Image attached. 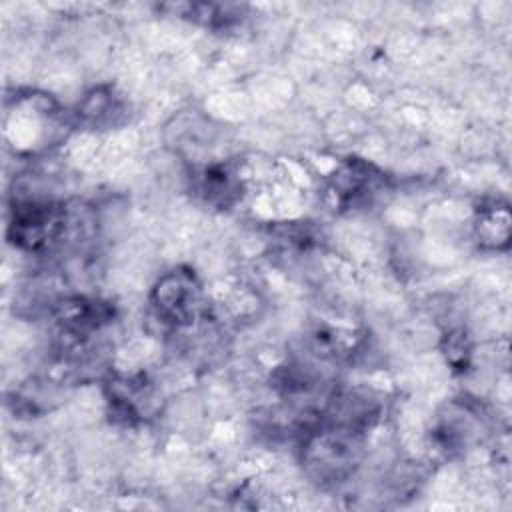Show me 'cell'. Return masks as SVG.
<instances>
[{"label": "cell", "instance_id": "obj_3", "mask_svg": "<svg viewBox=\"0 0 512 512\" xmlns=\"http://www.w3.org/2000/svg\"><path fill=\"white\" fill-rule=\"evenodd\" d=\"M388 190V174L362 158H346L328 176L324 200L334 212H356L372 206Z\"/></svg>", "mask_w": 512, "mask_h": 512}, {"label": "cell", "instance_id": "obj_9", "mask_svg": "<svg viewBox=\"0 0 512 512\" xmlns=\"http://www.w3.org/2000/svg\"><path fill=\"white\" fill-rule=\"evenodd\" d=\"M512 218L506 202L490 200L476 208L474 234L482 248L486 250H506L510 244Z\"/></svg>", "mask_w": 512, "mask_h": 512}, {"label": "cell", "instance_id": "obj_10", "mask_svg": "<svg viewBox=\"0 0 512 512\" xmlns=\"http://www.w3.org/2000/svg\"><path fill=\"white\" fill-rule=\"evenodd\" d=\"M442 350H444L446 362L452 366V370L462 372V370H466V366L470 362V354H472L470 336L466 334L464 328H454L444 336Z\"/></svg>", "mask_w": 512, "mask_h": 512}, {"label": "cell", "instance_id": "obj_5", "mask_svg": "<svg viewBox=\"0 0 512 512\" xmlns=\"http://www.w3.org/2000/svg\"><path fill=\"white\" fill-rule=\"evenodd\" d=\"M110 418L116 424L136 426L148 414L152 404V388L142 376L110 374L104 382Z\"/></svg>", "mask_w": 512, "mask_h": 512}, {"label": "cell", "instance_id": "obj_7", "mask_svg": "<svg viewBox=\"0 0 512 512\" xmlns=\"http://www.w3.org/2000/svg\"><path fill=\"white\" fill-rule=\"evenodd\" d=\"M194 192L214 208H232L242 196V178L228 162H212L192 174Z\"/></svg>", "mask_w": 512, "mask_h": 512}, {"label": "cell", "instance_id": "obj_1", "mask_svg": "<svg viewBox=\"0 0 512 512\" xmlns=\"http://www.w3.org/2000/svg\"><path fill=\"white\" fill-rule=\"evenodd\" d=\"M74 118L48 92L14 88L4 98V138L14 154L36 156L58 146Z\"/></svg>", "mask_w": 512, "mask_h": 512}, {"label": "cell", "instance_id": "obj_4", "mask_svg": "<svg viewBox=\"0 0 512 512\" xmlns=\"http://www.w3.org/2000/svg\"><path fill=\"white\" fill-rule=\"evenodd\" d=\"M150 306L154 316L174 330L192 326L204 310L202 284L194 270L182 266L162 274L152 286Z\"/></svg>", "mask_w": 512, "mask_h": 512}, {"label": "cell", "instance_id": "obj_2", "mask_svg": "<svg viewBox=\"0 0 512 512\" xmlns=\"http://www.w3.org/2000/svg\"><path fill=\"white\" fill-rule=\"evenodd\" d=\"M72 212L66 202L48 198H18L10 204L6 236L12 246L30 254L60 248L72 232Z\"/></svg>", "mask_w": 512, "mask_h": 512}, {"label": "cell", "instance_id": "obj_6", "mask_svg": "<svg viewBox=\"0 0 512 512\" xmlns=\"http://www.w3.org/2000/svg\"><path fill=\"white\" fill-rule=\"evenodd\" d=\"M126 120L128 104L110 84H100L88 90L74 112V122L92 130L116 128Z\"/></svg>", "mask_w": 512, "mask_h": 512}, {"label": "cell", "instance_id": "obj_8", "mask_svg": "<svg viewBox=\"0 0 512 512\" xmlns=\"http://www.w3.org/2000/svg\"><path fill=\"white\" fill-rule=\"evenodd\" d=\"M160 10L210 30L232 28L236 24H242L248 16V6L230 2H172L162 4Z\"/></svg>", "mask_w": 512, "mask_h": 512}]
</instances>
